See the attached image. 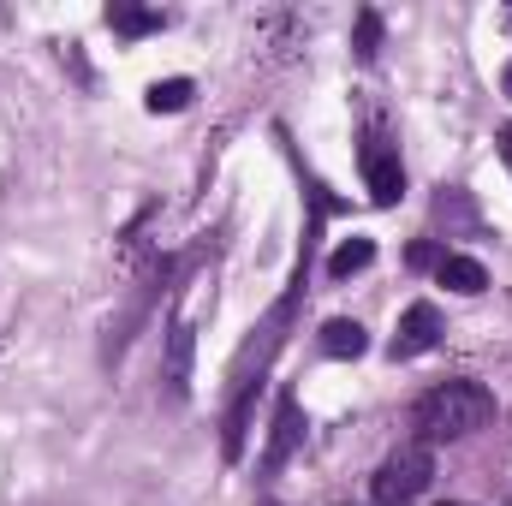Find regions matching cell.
Instances as JSON below:
<instances>
[{"label": "cell", "instance_id": "6", "mask_svg": "<svg viewBox=\"0 0 512 506\" xmlns=\"http://www.w3.org/2000/svg\"><path fill=\"white\" fill-rule=\"evenodd\" d=\"M191 370H197V328L185 316L167 322V340H161V387H167V405H185L191 399Z\"/></svg>", "mask_w": 512, "mask_h": 506}, {"label": "cell", "instance_id": "3", "mask_svg": "<svg viewBox=\"0 0 512 506\" xmlns=\"http://www.w3.org/2000/svg\"><path fill=\"white\" fill-rule=\"evenodd\" d=\"M173 268H179L173 256H155V262H149V274L137 280V298H131L126 310H120V322H108V340H102V364H108V370H114V364L126 358V346L137 340V328L149 322V310H155V298L167 292V280H173Z\"/></svg>", "mask_w": 512, "mask_h": 506}, {"label": "cell", "instance_id": "7", "mask_svg": "<svg viewBox=\"0 0 512 506\" xmlns=\"http://www.w3.org/2000/svg\"><path fill=\"white\" fill-rule=\"evenodd\" d=\"M441 334H447L441 310H435L429 298H417V304H405V316H399V328H393V340H387V358H393V364H411V358L435 352Z\"/></svg>", "mask_w": 512, "mask_h": 506}, {"label": "cell", "instance_id": "1", "mask_svg": "<svg viewBox=\"0 0 512 506\" xmlns=\"http://www.w3.org/2000/svg\"><path fill=\"white\" fill-rule=\"evenodd\" d=\"M495 423V393L471 376L435 381L411 399V429L423 447H447V441H471Z\"/></svg>", "mask_w": 512, "mask_h": 506}, {"label": "cell", "instance_id": "5", "mask_svg": "<svg viewBox=\"0 0 512 506\" xmlns=\"http://www.w3.org/2000/svg\"><path fill=\"white\" fill-rule=\"evenodd\" d=\"M358 167H364V191H370L376 209H393V203L405 197V161H399V143H393L382 126L364 131V143H358Z\"/></svg>", "mask_w": 512, "mask_h": 506}, {"label": "cell", "instance_id": "10", "mask_svg": "<svg viewBox=\"0 0 512 506\" xmlns=\"http://www.w3.org/2000/svg\"><path fill=\"white\" fill-rule=\"evenodd\" d=\"M108 30H114V36H126V42H137V36H155V30H167V12H155V6H137V0H114V6H108Z\"/></svg>", "mask_w": 512, "mask_h": 506}, {"label": "cell", "instance_id": "19", "mask_svg": "<svg viewBox=\"0 0 512 506\" xmlns=\"http://www.w3.org/2000/svg\"><path fill=\"white\" fill-rule=\"evenodd\" d=\"M447 506H453V501H447Z\"/></svg>", "mask_w": 512, "mask_h": 506}, {"label": "cell", "instance_id": "4", "mask_svg": "<svg viewBox=\"0 0 512 506\" xmlns=\"http://www.w3.org/2000/svg\"><path fill=\"white\" fill-rule=\"evenodd\" d=\"M304 435H310V423H304V399H298V387H280V393H274V423H268V447H262L256 477H262V483L280 477V471L304 453Z\"/></svg>", "mask_w": 512, "mask_h": 506}, {"label": "cell", "instance_id": "18", "mask_svg": "<svg viewBox=\"0 0 512 506\" xmlns=\"http://www.w3.org/2000/svg\"><path fill=\"white\" fill-rule=\"evenodd\" d=\"M256 506H280V501H256Z\"/></svg>", "mask_w": 512, "mask_h": 506}, {"label": "cell", "instance_id": "9", "mask_svg": "<svg viewBox=\"0 0 512 506\" xmlns=\"http://www.w3.org/2000/svg\"><path fill=\"white\" fill-rule=\"evenodd\" d=\"M435 280L447 286V292H465V298H477V292H489V268L477 262V256L465 251H447L435 262Z\"/></svg>", "mask_w": 512, "mask_h": 506}, {"label": "cell", "instance_id": "17", "mask_svg": "<svg viewBox=\"0 0 512 506\" xmlns=\"http://www.w3.org/2000/svg\"><path fill=\"white\" fill-rule=\"evenodd\" d=\"M501 90H507V96H512V60H507V66H501Z\"/></svg>", "mask_w": 512, "mask_h": 506}, {"label": "cell", "instance_id": "2", "mask_svg": "<svg viewBox=\"0 0 512 506\" xmlns=\"http://www.w3.org/2000/svg\"><path fill=\"white\" fill-rule=\"evenodd\" d=\"M429 483H435V453H429L423 441H411V447H399V453L382 459L370 495H376V506H411Z\"/></svg>", "mask_w": 512, "mask_h": 506}, {"label": "cell", "instance_id": "15", "mask_svg": "<svg viewBox=\"0 0 512 506\" xmlns=\"http://www.w3.org/2000/svg\"><path fill=\"white\" fill-rule=\"evenodd\" d=\"M447 256V239H423V245H411V268H435Z\"/></svg>", "mask_w": 512, "mask_h": 506}, {"label": "cell", "instance_id": "13", "mask_svg": "<svg viewBox=\"0 0 512 506\" xmlns=\"http://www.w3.org/2000/svg\"><path fill=\"white\" fill-rule=\"evenodd\" d=\"M352 54H358V66H376V54H382V12L376 6H358V18H352Z\"/></svg>", "mask_w": 512, "mask_h": 506}, {"label": "cell", "instance_id": "11", "mask_svg": "<svg viewBox=\"0 0 512 506\" xmlns=\"http://www.w3.org/2000/svg\"><path fill=\"white\" fill-rule=\"evenodd\" d=\"M316 340H322L328 358H364V352H370V334H364V322H352V316H328Z\"/></svg>", "mask_w": 512, "mask_h": 506}, {"label": "cell", "instance_id": "12", "mask_svg": "<svg viewBox=\"0 0 512 506\" xmlns=\"http://www.w3.org/2000/svg\"><path fill=\"white\" fill-rule=\"evenodd\" d=\"M376 262V239H340L334 256H328V280H352Z\"/></svg>", "mask_w": 512, "mask_h": 506}, {"label": "cell", "instance_id": "14", "mask_svg": "<svg viewBox=\"0 0 512 506\" xmlns=\"http://www.w3.org/2000/svg\"><path fill=\"white\" fill-rule=\"evenodd\" d=\"M191 96H197V84H191V78H161V84H149L143 108H149V114H185V108H191Z\"/></svg>", "mask_w": 512, "mask_h": 506}, {"label": "cell", "instance_id": "8", "mask_svg": "<svg viewBox=\"0 0 512 506\" xmlns=\"http://www.w3.org/2000/svg\"><path fill=\"white\" fill-rule=\"evenodd\" d=\"M435 221L447 227V239H459V233H483V215H477V203H471L465 185H441V191H435Z\"/></svg>", "mask_w": 512, "mask_h": 506}, {"label": "cell", "instance_id": "16", "mask_svg": "<svg viewBox=\"0 0 512 506\" xmlns=\"http://www.w3.org/2000/svg\"><path fill=\"white\" fill-rule=\"evenodd\" d=\"M495 149H501V161H507V173H512V120L495 131Z\"/></svg>", "mask_w": 512, "mask_h": 506}]
</instances>
